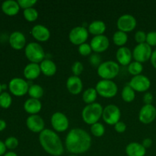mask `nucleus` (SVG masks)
I'll return each instance as SVG.
<instances>
[{"label": "nucleus", "instance_id": "a878e982", "mask_svg": "<svg viewBox=\"0 0 156 156\" xmlns=\"http://www.w3.org/2000/svg\"><path fill=\"white\" fill-rule=\"evenodd\" d=\"M107 29L106 24L101 20H95L88 24V30L90 34L94 36L102 35Z\"/></svg>", "mask_w": 156, "mask_h": 156}, {"label": "nucleus", "instance_id": "7c9ffc66", "mask_svg": "<svg viewBox=\"0 0 156 156\" xmlns=\"http://www.w3.org/2000/svg\"><path fill=\"white\" fill-rule=\"evenodd\" d=\"M127 69L129 74L132 75L133 76H139V75H141L142 72L143 70V63L137 62V61H132L128 65Z\"/></svg>", "mask_w": 156, "mask_h": 156}, {"label": "nucleus", "instance_id": "2eb2a0df", "mask_svg": "<svg viewBox=\"0 0 156 156\" xmlns=\"http://www.w3.org/2000/svg\"><path fill=\"white\" fill-rule=\"evenodd\" d=\"M90 45L94 53H100L108 50L110 46V41L106 35H98L93 37Z\"/></svg>", "mask_w": 156, "mask_h": 156}, {"label": "nucleus", "instance_id": "9d476101", "mask_svg": "<svg viewBox=\"0 0 156 156\" xmlns=\"http://www.w3.org/2000/svg\"><path fill=\"white\" fill-rule=\"evenodd\" d=\"M88 28L84 26H76L73 27L69 34V39L70 42L75 45H81V44L86 43V41L88 38Z\"/></svg>", "mask_w": 156, "mask_h": 156}, {"label": "nucleus", "instance_id": "37998d69", "mask_svg": "<svg viewBox=\"0 0 156 156\" xmlns=\"http://www.w3.org/2000/svg\"><path fill=\"white\" fill-rule=\"evenodd\" d=\"M153 101V95L150 92H146L143 95V102L145 105H152Z\"/></svg>", "mask_w": 156, "mask_h": 156}, {"label": "nucleus", "instance_id": "c9c22d12", "mask_svg": "<svg viewBox=\"0 0 156 156\" xmlns=\"http://www.w3.org/2000/svg\"><path fill=\"white\" fill-rule=\"evenodd\" d=\"M89 62L94 68H98L99 66L102 63L101 58L99 53H91L89 56Z\"/></svg>", "mask_w": 156, "mask_h": 156}, {"label": "nucleus", "instance_id": "bb28decb", "mask_svg": "<svg viewBox=\"0 0 156 156\" xmlns=\"http://www.w3.org/2000/svg\"><path fill=\"white\" fill-rule=\"evenodd\" d=\"M98 92L95 88H88L82 93V100L87 105L94 103L97 99Z\"/></svg>", "mask_w": 156, "mask_h": 156}, {"label": "nucleus", "instance_id": "dca6fc26", "mask_svg": "<svg viewBox=\"0 0 156 156\" xmlns=\"http://www.w3.org/2000/svg\"><path fill=\"white\" fill-rule=\"evenodd\" d=\"M26 126L31 132L41 133L45 127V122L38 114L30 115L26 120Z\"/></svg>", "mask_w": 156, "mask_h": 156}, {"label": "nucleus", "instance_id": "412c9836", "mask_svg": "<svg viewBox=\"0 0 156 156\" xmlns=\"http://www.w3.org/2000/svg\"><path fill=\"white\" fill-rule=\"evenodd\" d=\"M24 109L30 115L37 114L42 109V104L39 99L30 98L27 99L24 104Z\"/></svg>", "mask_w": 156, "mask_h": 156}, {"label": "nucleus", "instance_id": "09e8293b", "mask_svg": "<svg viewBox=\"0 0 156 156\" xmlns=\"http://www.w3.org/2000/svg\"><path fill=\"white\" fill-rule=\"evenodd\" d=\"M3 156H18V155H17L15 152H12V151H10V152H6V153L5 154V155Z\"/></svg>", "mask_w": 156, "mask_h": 156}, {"label": "nucleus", "instance_id": "1a4fd4ad", "mask_svg": "<svg viewBox=\"0 0 156 156\" xmlns=\"http://www.w3.org/2000/svg\"><path fill=\"white\" fill-rule=\"evenodd\" d=\"M152 52V47L146 43L137 44L133 50V58L135 61L143 63L151 59Z\"/></svg>", "mask_w": 156, "mask_h": 156}, {"label": "nucleus", "instance_id": "a18cd8bd", "mask_svg": "<svg viewBox=\"0 0 156 156\" xmlns=\"http://www.w3.org/2000/svg\"><path fill=\"white\" fill-rule=\"evenodd\" d=\"M6 149H7V148L5 145V143L0 140V156L4 155L6 153Z\"/></svg>", "mask_w": 156, "mask_h": 156}, {"label": "nucleus", "instance_id": "20e7f679", "mask_svg": "<svg viewBox=\"0 0 156 156\" xmlns=\"http://www.w3.org/2000/svg\"><path fill=\"white\" fill-rule=\"evenodd\" d=\"M97 72L98 76L102 79H108V80H112L120 72V65L118 62L113 60H107L102 62L97 69Z\"/></svg>", "mask_w": 156, "mask_h": 156}, {"label": "nucleus", "instance_id": "4be33fe9", "mask_svg": "<svg viewBox=\"0 0 156 156\" xmlns=\"http://www.w3.org/2000/svg\"><path fill=\"white\" fill-rule=\"evenodd\" d=\"M41 73L40 64L30 62L24 69V76L27 80H34L37 79Z\"/></svg>", "mask_w": 156, "mask_h": 156}, {"label": "nucleus", "instance_id": "3c124183", "mask_svg": "<svg viewBox=\"0 0 156 156\" xmlns=\"http://www.w3.org/2000/svg\"><path fill=\"white\" fill-rule=\"evenodd\" d=\"M2 85L1 83H0V94H1L2 92Z\"/></svg>", "mask_w": 156, "mask_h": 156}, {"label": "nucleus", "instance_id": "cd10ccee", "mask_svg": "<svg viewBox=\"0 0 156 156\" xmlns=\"http://www.w3.org/2000/svg\"><path fill=\"white\" fill-rule=\"evenodd\" d=\"M128 41V35L126 32L121 31V30H117L113 34V42L115 45L118 47H124Z\"/></svg>", "mask_w": 156, "mask_h": 156}, {"label": "nucleus", "instance_id": "8fccbe9b", "mask_svg": "<svg viewBox=\"0 0 156 156\" xmlns=\"http://www.w3.org/2000/svg\"><path fill=\"white\" fill-rule=\"evenodd\" d=\"M6 88H7V85H5V84H2V90L6 89Z\"/></svg>", "mask_w": 156, "mask_h": 156}, {"label": "nucleus", "instance_id": "72a5a7b5", "mask_svg": "<svg viewBox=\"0 0 156 156\" xmlns=\"http://www.w3.org/2000/svg\"><path fill=\"white\" fill-rule=\"evenodd\" d=\"M91 133L94 136L101 137L103 136L105 133V127L101 123H94L91 126Z\"/></svg>", "mask_w": 156, "mask_h": 156}, {"label": "nucleus", "instance_id": "49530a36", "mask_svg": "<svg viewBox=\"0 0 156 156\" xmlns=\"http://www.w3.org/2000/svg\"><path fill=\"white\" fill-rule=\"evenodd\" d=\"M150 61H151V63H152V65L153 66L154 68L156 69V50H155L153 52H152V56H151Z\"/></svg>", "mask_w": 156, "mask_h": 156}, {"label": "nucleus", "instance_id": "a211bd4d", "mask_svg": "<svg viewBox=\"0 0 156 156\" xmlns=\"http://www.w3.org/2000/svg\"><path fill=\"white\" fill-rule=\"evenodd\" d=\"M31 35L36 41L40 42L47 41L50 37V31L43 24H36L31 29Z\"/></svg>", "mask_w": 156, "mask_h": 156}, {"label": "nucleus", "instance_id": "ddd939ff", "mask_svg": "<svg viewBox=\"0 0 156 156\" xmlns=\"http://www.w3.org/2000/svg\"><path fill=\"white\" fill-rule=\"evenodd\" d=\"M129 85L135 91L146 92L150 88L151 82L147 76L141 74L136 76H133L129 81Z\"/></svg>", "mask_w": 156, "mask_h": 156}, {"label": "nucleus", "instance_id": "79ce46f5", "mask_svg": "<svg viewBox=\"0 0 156 156\" xmlns=\"http://www.w3.org/2000/svg\"><path fill=\"white\" fill-rule=\"evenodd\" d=\"M114 129H115L117 133H124L126 129V123H125L124 122L120 121V120L118 123H117L114 125Z\"/></svg>", "mask_w": 156, "mask_h": 156}, {"label": "nucleus", "instance_id": "c756f323", "mask_svg": "<svg viewBox=\"0 0 156 156\" xmlns=\"http://www.w3.org/2000/svg\"><path fill=\"white\" fill-rule=\"evenodd\" d=\"M27 94L31 98L39 99L44 95V88L38 84H32L30 85Z\"/></svg>", "mask_w": 156, "mask_h": 156}, {"label": "nucleus", "instance_id": "4c0bfd02", "mask_svg": "<svg viewBox=\"0 0 156 156\" xmlns=\"http://www.w3.org/2000/svg\"><path fill=\"white\" fill-rule=\"evenodd\" d=\"M72 72L73 73V76H79L82 73L84 70V66L83 64L82 63L79 61H76L75 62H73V64L72 65Z\"/></svg>", "mask_w": 156, "mask_h": 156}, {"label": "nucleus", "instance_id": "5701e85b", "mask_svg": "<svg viewBox=\"0 0 156 156\" xmlns=\"http://www.w3.org/2000/svg\"><path fill=\"white\" fill-rule=\"evenodd\" d=\"M125 152L127 156H145L146 153V149L142 145V143H130L126 146Z\"/></svg>", "mask_w": 156, "mask_h": 156}, {"label": "nucleus", "instance_id": "7ed1b4c3", "mask_svg": "<svg viewBox=\"0 0 156 156\" xmlns=\"http://www.w3.org/2000/svg\"><path fill=\"white\" fill-rule=\"evenodd\" d=\"M103 107L98 102L87 105L82 109V118L85 123L92 125L98 122L103 114Z\"/></svg>", "mask_w": 156, "mask_h": 156}, {"label": "nucleus", "instance_id": "f704fd0d", "mask_svg": "<svg viewBox=\"0 0 156 156\" xmlns=\"http://www.w3.org/2000/svg\"><path fill=\"white\" fill-rule=\"evenodd\" d=\"M79 53H80L82 56H90L91 54V52L93 51L91 49L90 44L88 43H84V44H81L79 46Z\"/></svg>", "mask_w": 156, "mask_h": 156}, {"label": "nucleus", "instance_id": "603ef678", "mask_svg": "<svg viewBox=\"0 0 156 156\" xmlns=\"http://www.w3.org/2000/svg\"><path fill=\"white\" fill-rule=\"evenodd\" d=\"M69 156H79V155H69Z\"/></svg>", "mask_w": 156, "mask_h": 156}, {"label": "nucleus", "instance_id": "473e14b6", "mask_svg": "<svg viewBox=\"0 0 156 156\" xmlns=\"http://www.w3.org/2000/svg\"><path fill=\"white\" fill-rule=\"evenodd\" d=\"M12 98L7 91H2L0 94V107L4 109H7L12 105Z\"/></svg>", "mask_w": 156, "mask_h": 156}, {"label": "nucleus", "instance_id": "c03bdc74", "mask_svg": "<svg viewBox=\"0 0 156 156\" xmlns=\"http://www.w3.org/2000/svg\"><path fill=\"white\" fill-rule=\"evenodd\" d=\"M142 145H143V146H144L146 149L151 147V146H152V139H150V138L144 139V140H143V143H142Z\"/></svg>", "mask_w": 156, "mask_h": 156}, {"label": "nucleus", "instance_id": "393cba45", "mask_svg": "<svg viewBox=\"0 0 156 156\" xmlns=\"http://www.w3.org/2000/svg\"><path fill=\"white\" fill-rule=\"evenodd\" d=\"M41 73L46 76H53L56 74L57 67L56 63L50 59H44L40 63Z\"/></svg>", "mask_w": 156, "mask_h": 156}, {"label": "nucleus", "instance_id": "39448f33", "mask_svg": "<svg viewBox=\"0 0 156 156\" xmlns=\"http://www.w3.org/2000/svg\"><path fill=\"white\" fill-rule=\"evenodd\" d=\"M24 53L27 59L30 62L34 63H41L46 57V53L43 47L36 42L27 44L24 48Z\"/></svg>", "mask_w": 156, "mask_h": 156}, {"label": "nucleus", "instance_id": "aec40b11", "mask_svg": "<svg viewBox=\"0 0 156 156\" xmlns=\"http://www.w3.org/2000/svg\"><path fill=\"white\" fill-rule=\"evenodd\" d=\"M116 58L120 65L128 66L132 62L133 51L127 47H119L116 53Z\"/></svg>", "mask_w": 156, "mask_h": 156}, {"label": "nucleus", "instance_id": "2f4dec72", "mask_svg": "<svg viewBox=\"0 0 156 156\" xmlns=\"http://www.w3.org/2000/svg\"><path fill=\"white\" fill-rule=\"evenodd\" d=\"M23 15L24 18L27 20L29 22H33L37 19L38 16H39V13H38L37 10L34 9V7L29 8V9H24L23 12Z\"/></svg>", "mask_w": 156, "mask_h": 156}, {"label": "nucleus", "instance_id": "de8ad7c7", "mask_svg": "<svg viewBox=\"0 0 156 156\" xmlns=\"http://www.w3.org/2000/svg\"><path fill=\"white\" fill-rule=\"evenodd\" d=\"M6 126H7L6 122L4 120H2V119H0V132L4 130L6 128Z\"/></svg>", "mask_w": 156, "mask_h": 156}, {"label": "nucleus", "instance_id": "6e6552de", "mask_svg": "<svg viewBox=\"0 0 156 156\" xmlns=\"http://www.w3.org/2000/svg\"><path fill=\"white\" fill-rule=\"evenodd\" d=\"M121 117V111L120 108L115 105H108L104 108L102 118L103 120L108 125H115L118 123Z\"/></svg>", "mask_w": 156, "mask_h": 156}, {"label": "nucleus", "instance_id": "f03ea898", "mask_svg": "<svg viewBox=\"0 0 156 156\" xmlns=\"http://www.w3.org/2000/svg\"><path fill=\"white\" fill-rule=\"evenodd\" d=\"M41 147L47 153L53 156H60L64 153V146L59 136L50 129H44L39 134Z\"/></svg>", "mask_w": 156, "mask_h": 156}, {"label": "nucleus", "instance_id": "423d86ee", "mask_svg": "<svg viewBox=\"0 0 156 156\" xmlns=\"http://www.w3.org/2000/svg\"><path fill=\"white\" fill-rule=\"evenodd\" d=\"M98 94L105 98H111L117 95L118 92L117 85L113 80L101 79L95 85Z\"/></svg>", "mask_w": 156, "mask_h": 156}, {"label": "nucleus", "instance_id": "f8f14e48", "mask_svg": "<svg viewBox=\"0 0 156 156\" xmlns=\"http://www.w3.org/2000/svg\"><path fill=\"white\" fill-rule=\"evenodd\" d=\"M137 24L135 17L129 14H124L119 17L117 21V28L119 30L126 32H130L136 28Z\"/></svg>", "mask_w": 156, "mask_h": 156}, {"label": "nucleus", "instance_id": "f3484780", "mask_svg": "<svg viewBox=\"0 0 156 156\" xmlns=\"http://www.w3.org/2000/svg\"><path fill=\"white\" fill-rule=\"evenodd\" d=\"M9 42L14 50H20L26 47L27 40H26L25 35L22 32L15 30L12 32L9 36Z\"/></svg>", "mask_w": 156, "mask_h": 156}, {"label": "nucleus", "instance_id": "f257e3e1", "mask_svg": "<svg viewBox=\"0 0 156 156\" xmlns=\"http://www.w3.org/2000/svg\"><path fill=\"white\" fill-rule=\"evenodd\" d=\"M66 150L72 155L85 153L91 146L90 134L82 128H73L67 133L65 140Z\"/></svg>", "mask_w": 156, "mask_h": 156}, {"label": "nucleus", "instance_id": "c85d7f7f", "mask_svg": "<svg viewBox=\"0 0 156 156\" xmlns=\"http://www.w3.org/2000/svg\"><path fill=\"white\" fill-rule=\"evenodd\" d=\"M122 99L126 103H130L136 98V91L131 88L129 84H126L121 91Z\"/></svg>", "mask_w": 156, "mask_h": 156}, {"label": "nucleus", "instance_id": "9b49d317", "mask_svg": "<svg viewBox=\"0 0 156 156\" xmlns=\"http://www.w3.org/2000/svg\"><path fill=\"white\" fill-rule=\"evenodd\" d=\"M52 127L56 132L62 133L67 130L69 126V120L65 114L62 112H55L50 118Z\"/></svg>", "mask_w": 156, "mask_h": 156}, {"label": "nucleus", "instance_id": "0eeeda50", "mask_svg": "<svg viewBox=\"0 0 156 156\" xmlns=\"http://www.w3.org/2000/svg\"><path fill=\"white\" fill-rule=\"evenodd\" d=\"M8 86H9V91L12 94L18 97H21L25 95L28 92L30 85L25 79L15 77L11 79Z\"/></svg>", "mask_w": 156, "mask_h": 156}, {"label": "nucleus", "instance_id": "a19ab883", "mask_svg": "<svg viewBox=\"0 0 156 156\" xmlns=\"http://www.w3.org/2000/svg\"><path fill=\"white\" fill-rule=\"evenodd\" d=\"M146 43L150 47L156 46V31H150L147 34Z\"/></svg>", "mask_w": 156, "mask_h": 156}, {"label": "nucleus", "instance_id": "ea45409f", "mask_svg": "<svg viewBox=\"0 0 156 156\" xmlns=\"http://www.w3.org/2000/svg\"><path fill=\"white\" fill-rule=\"evenodd\" d=\"M146 36L147 34H146V32L143 30H138L135 34V41L138 44H144L146 42Z\"/></svg>", "mask_w": 156, "mask_h": 156}, {"label": "nucleus", "instance_id": "4468645a", "mask_svg": "<svg viewBox=\"0 0 156 156\" xmlns=\"http://www.w3.org/2000/svg\"><path fill=\"white\" fill-rule=\"evenodd\" d=\"M156 118V108L152 105H144L139 112V120L143 124H149Z\"/></svg>", "mask_w": 156, "mask_h": 156}, {"label": "nucleus", "instance_id": "58836bf2", "mask_svg": "<svg viewBox=\"0 0 156 156\" xmlns=\"http://www.w3.org/2000/svg\"><path fill=\"white\" fill-rule=\"evenodd\" d=\"M18 3L20 8L27 9L29 8H32L37 3V0H18Z\"/></svg>", "mask_w": 156, "mask_h": 156}, {"label": "nucleus", "instance_id": "e433bc0d", "mask_svg": "<svg viewBox=\"0 0 156 156\" xmlns=\"http://www.w3.org/2000/svg\"><path fill=\"white\" fill-rule=\"evenodd\" d=\"M6 148L9 149H15L18 146V140L15 136H9L8 137L4 142Z\"/></svg>", "mask_w": 156, "mask_h": 156}, {"label": "nucleus", "instance_id": "6ab92c4d", "mask_svg": "<svg viewBox=\"0 0 156 156\" xmlns=\"http://www.w3.org/2000/svg\"><path fill=\"white\" fill-rule=\"evenodd\" d=\"M66 88L69 93L75 94H80L83 89V83L79 76H71L66 80Z\"/></svg>", "mask_w": 156, "mask_h": 156}, {"label": "nucleus", "instance_id": "b1692460", "mask_svg": "<svg viewBox=\"0 0 156 156\" xmlns=\"http://www.w3.org/2000/svg\"><path fill=\"white\" fill-rule=\"evenodd\" d=\"M2 11L9 16H14L19 12L20 6L18 1L15 0H6L2 3Z\"/></svg>", "mask_w": 156, "mask_h": 156}]
</instances>
